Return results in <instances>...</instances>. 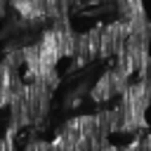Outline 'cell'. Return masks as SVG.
<instances>
[{"label":"cell","mask_w":151,"mask_h":151,"mask_svg":"<svg viewBox=\"0 0 151 151\" xmlns=\"http://www.w3.org/2000/svg\"><path fill=\"white\" fill-rule=\"evenodd\" d=\"M130 85H132L130 76H127L125 71H120L118 66H113V68H109V71L97 80V85L92 87L90 94H92L94 101L104 104V101H111V99H120Z\"/></svg>","instance_id":"obj_1"},{"label":"cell","mask_w":151,"mask_h":151,"mask_svg":"<svg viewBox=\"0 0 151 151\" xmlns=\"http://www.w3.org/2000/svg\"><path fill=\"white\" fill-rule=\"evenodd\" d=\"M127 38H130V26L127 21H113V24H106L104 26V33H101V57L106 59H118L120 52L125 50L127 45Z\"/></svg>","instance_id":"obj_2"},{"label":"cell","mask_w":151,"mask_h":151,"mask_svg":"<svg viewBox=\"0 0 151 151\" xmlns=\"http://www.w3.org/2000/svg\"><path fill=\"white\" fill-rule=\"evenodd\" d=\"M137 76H139V80H137V83H142V85L151 92V57L144 61V66L139 68V73H137Z\"/></svg>","instance_id":"obj_3"},{"label":"cell","mask_w":151,"mask_h":151,"mask_svg":"<svg viewBox=\"0 0 151 151\" xmlns=\"http://www.w3.org/2000/svg\"><path fill=\"white\" fill-rule=\"evenodd\" d=\"M24 151H50V142H42V139H33Z\"/></svg>","instance_id":"obj_4"},{"label":"cell","mask_w":151,"mask_h":151,"mask_svg":"<svg viewBox=\"0 0 151 151\" xmlns=\"http://www.w3.org/2000/svg\"><path fill=\"white\" fill-rule=\"evenodd\" d=\"M5 14V0H0V17Z\"/></svg>","instance_id":"obj_5"}]
</instances>
